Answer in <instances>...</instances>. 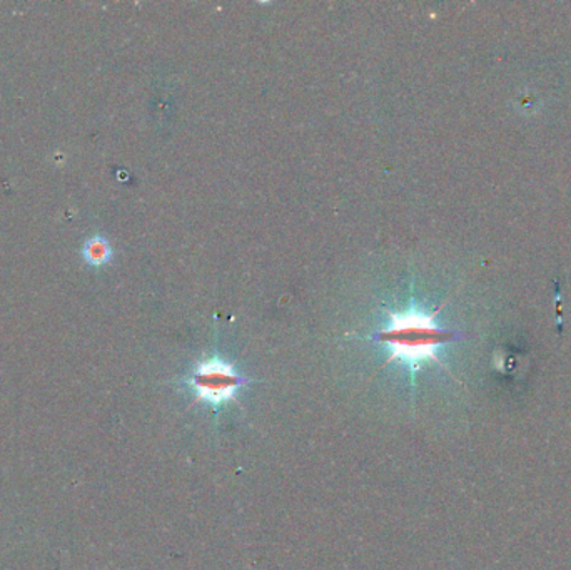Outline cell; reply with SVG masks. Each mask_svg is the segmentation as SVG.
<instances>
[{
  "instance_id": "6da1fadb",
  "label": "cell",
  "mask_w": 571,
  "mask_h": 570,
  "mask_svg": "<svg viewBox=\"0 0 571 570\" xmlns=\"http://www.w3.org/2000/svg\"><path fill=\"white\" fill-rule=\"evenodd\" d=\"M454 338L457 333L436 325L435 313L408 308L389 313L388 324L372 340L388 349V363L398 362L416 372L425 363H439L438 350Z\"/></svg>"
},
{
  "instance_id": "7a4b0ae2",
  "label": "cell",
  "mask_w": 571,
  "mask_h": 570,
  "mask_svg": "<svg viewBox=\"0 0 571 570\" xmlns=\"http://www.w3.org/2000/svg\"><path fill=\"white\" fill-rule=\"evenodd\" d=\"M246 378L238 374L231 363L221 359L206 360L194 368L187 385L196 395V402H206L218 407L231 402L238 390L246 385Z\"/></svg>"
},
{
  "instance_id": "3957f363",
  "label": "cell",
  "mask_w": 571,
  "mask_h": 570,
  "mask_svg": "<svg viewBox=\"0 0 571 570\" xmlns=\"http://www.w3.org/2000/svg\"><path fill=\"white\" fill-rule=\"evenodd\" d=\"M83 256L90 266H102L112 258V250L104 238H93L83 247Z\"/></svg>"
}]
</instances>
